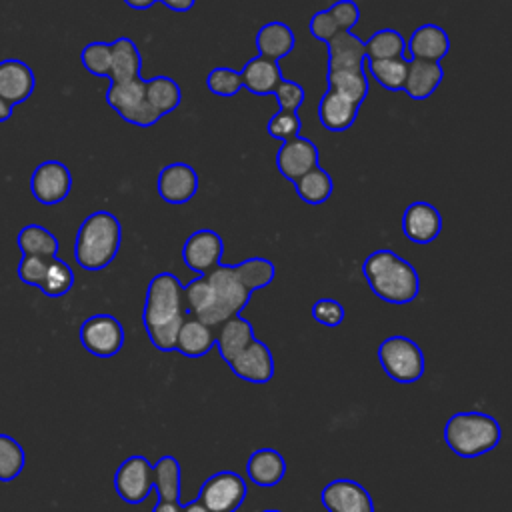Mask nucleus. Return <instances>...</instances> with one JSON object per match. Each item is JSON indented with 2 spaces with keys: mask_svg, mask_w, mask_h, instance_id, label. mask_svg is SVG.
<instances>
[{
  "mask_svg": "<svg viewBox=\"0 0 512 512\" xmlns=\"http://www.w3.org/2000/svg\"><path fill=\"white\" fill-rule=\"evenodd\" d=\"M186 314L188 308L184 300V286L178 276L172 272L154 274L146 290L142 322L156 350H174L176 334Z\"/></svg>",
  "mask_w": 512,
  "mask_h": 512,
  "instance_id": "f257e3e1",
  "label": "nucleus"
},
{
  "mask_svg": "<svg viewBox=\"0 0 512 512\" xmlns=\"http://www.w3.org/2000/svg\"><path fill=\"white\" fill-rule=\"evenodd\" d=\"M362 276L370 290L384 302L408 304L420 294L416 268L392 250H374L362 262Z\"/></svg>",
  "mask_w": 512,
  "mask_h": 512,
  "instance_id": "f03ea898",
  "label": "nucleus"
},
{
  "mask_svg": "<svg viewBox=\"0 0 512 512\" xmlns=\"http://www.w3.org/2000/svg\"><path fill=\"white\" fill-rule=\"evenodd\" d=\"M122 242V224L108 210H96L88 214L74 240V260L80 268L98 272L104 270L116 258Z\"/></svg>",
  "mask_w": 512,
  "mask_h": 512,
  "instance_id": "7ed1b4c3",
  "label": "nucleus"
},
{
  "mask_svg": "<svg viewBox=\"0 0 512 512\" xmlns=\"http://www.w3.org/2000/svg\"><path fill=\"white\" fill-rule=\"evenodd\" d=\"M444 444L460 458H478L502 440L500 424L484 412H456L444 424Z\"/></svg>",
  "mask_w": 512,
  "mask_h": 512,
  "instance_id": "20e7f679",
  "label": "nucleus"
},
{
  "mask_svg": "<svg viewBox=\"0 0 512 512\" xmlns=\"http://www.w3.org/2000/svg\"><path fill=\"white\" fill-rule=\"evenodd\" d=\"M206 278V302L196 316L204 324L220 326L230 316H236L250 300V290L238 278L234 266L218 264L214 270L204 274Z\"/></svg>",
  "mask_w": 512,
  "mask_h": 512,
  "instance_id": "39448f33",
  "label": "nucleus"
},
{
  "mask_svg": "<svg viewBox=\"0 0 512 512\" xmlns=\"http://www.w3.org/2000/svg\"><path fill=\"white\" fill-rule=\"evenodd\" d=\"M378 362L384 372L400 384L418 382L424 374L426 362L420 346L402 334L388 336L378 346Z\"/></svg>",
  "mask_w": 512,
  "mask_h": 512,
  "instance_id": "423d86ee",
  "label": "nucleus"
},
{
  "mask_svg": "<svg viewBox=\"0 0 512 512\" xmlns=\"http://www.w3.org/2000/svg\"><path fill=\"white\" fill-rule=\"evenodd\" d=\"M106 104L116 110V114L134 126L148 128L156 124L162 114L156 112L144 96V78L132 80H110L106 90Z\"/></svg>",
  "mask_w": 512,
  "mask_h": 512,
  "instance_id": "0eeeda50",
  "label": "nucleus"
},
{
  "mask_svg": "<svg viewBox=\"0 0 512 512\" xmlns=\"http://www.w3.org/2000/svg\"><path fill=\"white\" fill-rule=\"evenodd\" d=\"M248 496L246 480L234 470H220L208 476L198 492V500L210 512H236Z\"/></svg>",
  "mask_w": 512,
  "mask_h": 512,
  "instance_id": "6e6552de",
  "label": "nucleus"
},
{
  "mask_svg": "<svg viewBox=\"0 0 512 512\" xmlns=\"http://www.w3.org/2000/svg\"><path fill=\"white\" fill-rule=\"evenodd\" d=\"M80 342L84 350L98 358H110L124 346V328L110 314H94L80 324Z\"/></svg>",
  "mask_w": 512,
  "mask_h": 512,
  "instance_id": "1a4fd4ad",
  "label": "nucleus"
},
{
  "mask_svg": "<svg viewBox=\"0 0 512 512\" xmlns=\"http://www.w3.org/2000/svg\"><path fill=\"white\" fill-rule=\"evenodd\" d=\"M116 494L128 504H140L146 500L154 488V468L152 464L136 454L126 458L114 474Z\"/></svg>",
  "mask_w": 512,
  "mask_h": 512,
  "instance_id": "9d476101",
  "label": "nucleus"
},
{
  "mask_svg": "<svg viewBox=\"0 0 512 512\" xmlns=\"http://www.w3.org/2000/svg\"><path fill=\"white\" fill-rule=\"evenodd\" d=\"M70 190L72 174L68 166L58 160L40 162L30 176V192L44 206L60 204L70 194Z\"/></svg>",
  "mask_w": 512,
  "mask_h": 512,
  "instance_id": "9b49d317",
  "label": "nucleus"
},
{
  "mask_svg": "<svg viewBox=\"0 0 512 512\" xmlns=\"http://www.w3.org/2000/svg\"><path fill=\"white\" fill-rule=\"evenodd\" d=\"M224 252V242L212 228H200L192 232L182 246V262L196 274H208L214 270Z\"/></svg>",
  "mask_w": 512,
  "mask_h": 512,
  "instance_id": "f8f14e48",
  "label": "nucleus"
},
{
  "mask_svg": "<svg viewBox=\"0 0 512 512\" xmlns=\"http://www.w3.org/2000/svg\"><path fill=\"white\" fill-rule=\"evenodd\" d=\"M226 364L230 366L234 376L252 384H266L274 376L272 352L256 336Z\"/></svg>",
  "mask_w": 512,
  "mask_h": 512,
  "instance_id": "ddd939ff",
  "label": "nucleus"
},
{
  "mask_svg": "<svg viewBox=\"0 0 512 512\" xmlns=\"http://www.w3.org/2000/svg\"><path fill=\"white\" fill-rule=\"evenodd\" d=\"M198 172L186 162L166 164L156 178L158 196L168 204H186L198 192Z\"/></svg>",
  "mask_w": 512,
  "mask_h": 512,
  "instance_id": "4468645a",
  "label": "nucleus"
},
{
  "mask_svg": "<svg viewBox=\"0 0 512 512\" xmlns=\"http://www.w3.org/2000/svg\"><path fill=\"white\" fill-rule=\"evenodd\" d=\"M328 512H374V500L368 490L350 478L330 480L320 494Z\"/></svg>",
  "mask_w": 512,
  "mask_h": 512,
  "instance_id": "2eb2a0df",
  "label": "nucleus"
},
{
  "mask_svg": "<svg viewBox=\"0 0 512 512\" xmlns=\"http://www.w3.org/2000/svg\"><path fill=\"white\" fill-rule=\"evenodd\" d=\"M318 158H320L318 146L310 138L298 134L280 144L276 152V168L282 174V178L294 182L304 172L314 168L318 164Z\"/></svg>",
  "mask_w": 512,
  "mask_h": 512,
  "instance_id": "dca6fc26",
  "label": "nucleus"
},
{
  "mask_svg": "<svg viewBox=\"0 0 512 512\" xmlns=\"http://www.w3.org/2000/svg\"><path fill=\"white\" fill-rule=\"evenodd\" d=\"M402 232L414 244H430L442 232V216L424 200L410 202L402 214Z\"/></svg>",
  "mask_w": 512,
  "mask_h": 512,
  "instance_id": "f3484780",
  "label": "nucleus"
},
{
  "mask_svg": "<svg viewBox=\"0 0 512 512\" xmlns=\"http://www.w3.org/2000/svg\"><path fill=\"white\" fill-rule=\"evenodd\" d=\"M34 72L18 58L0 60V96L8 104L26 102L34 92Z\"/></svg>",
  "mask_w": 512,
  "mask_h": 512,
  "instance_id": "a211bd4d",
  "label": "nucleus"
},
{
  "mask_svg": "<svg viewBox=\"0 0 512 512\" xmlns=\"http://www.w3.org/2000/svg\"><path fill=\"white\" fill-rule=\"evenodd\" d=\"M448 52H450V36L442 26L434 22H426L418 26L406 40L408 58L440 62Z\"/></svg>",
  "mask_w": 512,
  "mask_h": 512,
  "instance_id": "6ab92c4d",
  "label": "nucleus"
},
{
  "mask_svg": "<svg viewBox=\"0 0 512 512\" xmlns=\"http://www.w3.org/2000/svg\"><path fill=\"white\" fill-rule=\"evenodd\" d=\"M444 80V68L440 62L408 58L406 78L402 90L416 102L430 98Z\"/></svg>",
  "mask_w": 512,
  "mask_h": 512,
  "instance_id": "aec40b11",
  "label": "nucleus"
},
{
  "mask_svg": "<svg viewBox=\"0 0 512 512\" xmlns=\"http://www.w3.org/2000/svg\"><path fill=\"white\" fill-rule=\"evenodd\" d=\"M358 110L360 106L350 98L338 94L332 88H326L318 102V120L328 132H344L356 122Z\"/></svg>",
  "mask_w": 512,
  "mask_h": 512,
  "instance_id": "412c9836",
  "label": "nucleus"
},
{
  "mask_svg": "<svg viewBox=\"0 0 512 512\" xmlns=\"http://www.w3.org/2000/svg\"><path fill=\"white\" fill-rule=\"evenodd\" d=\"M286 460L276 448H258L246 462V478L262 488H272L282 482Z\"/></svg>",
  "mask_w": 512,
  "mask_h": 512,
  "instance_id": "4be33fe9",
  "label": "nucleus"
},
{
  "mask_svg": "<svg viewBox=\"0 0 512 512\" xmlns=\"http://www.w3.org/2000/svg\"><path fill=\"white\" fill-rule=\"evenodd\" d=\"M242 74V88H246L250 94L266 96L272 94L274 88L280 84L282 70L276 60L264 58V56H252L240 70Z\"/></svg>",
  "mask_w": 512,
  "mask_h": 512,
  "instance_id": "5701e85b",
  "label": "nucleus"
},
{
  "mask_svg": "<svg viewBox=\"0 0 512 512\" xmlns=\"http://www.w3.org/2000/svg\"><path fill=\"white\" fill-rule=\"evenodd\" d=\"M212 348H214L212 328L202 320H198L196 316L186 314V318L178 328L174 350L186 358H200L208 354Z\"/></svg>",
  "mask_w": 512,
  "mask_h": 512,
  "instance_id": "b1692460",
  "label": "nucleus"
},
{
  "mask_svg": "<svg viewBox=\"0 0 512 512\" xmlns=\"http://www.w3.org/2000/svg\"><path fill=\"white\" fill-rule=\"evenodd\" d=\"M328 70L338 68H364L362 62L366 58L364 40L358 38L352 30L336 32L328 42Z\"/></svg>",
  "mask_w": 512,
  "mask_h": 512,
  "instance_id": "393cba45",
  "label": "nucleus"
},
{
  "mask_svg": "<svg viewBox=\"0 0 512 512\" xmlns=\"http://www.w3.org/2000/svg\"><path fill=\"white\" fill-rule=\"evenodd\" d=\"M296 46V36L294 30L282 22V20H272L260 26L256 32V48L258 54L270 60H280L288 56Z\"/></svg>",
  "mask_w": 512,
  "mask_h": 512,
  "instance_id": "a878e982",
  "label": "nucleus"
},
{
  "mask_svg": "<svg viewBox=\"0 0 512 512\" xmlns=\"http://www.w3.org/2000/svg\"><path fill=\"white\" fill-rule=\"evenodd\" d=\"M254 338L252 324L240 314L230 316L220 324L218 334L214 336V346L224 362H230L250 340Z\"/></svg>",
  "mask_w": 512,
  "mask_h": 512,
  "instance_id": "bb28decb",
  "label": "nucleus"
},
{
  "mask_svg": "<svg viewBox=\"0 0 512 512\" xmlns=\"http://www.w3.org/2000/svg\"><path fill=\"white\" fill-rule=\"evenodd\" d=\"M142 70V54L136 42L128 36H120L110 42V80H132Z\"/></svg>",
  "mask_w": 512,
  "mask_h": 512,
  "instance_id": "cd10ccee",
  "label": "nucleus"
},
{
  "mask_svg": "<svg viewBox=\"0 0 512 512\" xmlns=\"http://www.w3.org/2000/svg\"><path fill=\"white\" fill-rule=\"evenodd\" d=\"M144 96L156 112L166 116L180 106L182 88L174 78H170L166 74H156V76L144 80Z\"/></svg>",
  "mask_w": 512,
  "mask_h": 512,
  "instance_id": "c85d7f7f",
  "label": "nucleus"
},
{
  "mask_svg": "<svg viewBox=\"0 0 512 512\" xmlns=\"http://www.w3.org/2000/svg\"><path fill=\"white\" fill-rule=\"evenodd\" d=\"M366 76H370L378 86L390 92H398L404 86L406 78V68H408V58L398 56V58H364L362 62Z\"/></svg>",
  "mask_w": 512,
  "mask_h": 512,
  "instance_id": "c756f323",
  "label": "nucleus"
},
{
  "mask_svg": "<svg viewBox=\"0 0 512 512\" xmlns=\"http://www.w3.org/2000/svg\"><path fill=\"white\" fill-rule=\"evenodd\" d=\"M328 88L336 90L338 94L350 98L354 104L362 106L370 92V82L364 68H338L326 72Z\"/></svg>",
  "mask_w": 512,
  "mask_h": 512,
  "instance_id": "7c9ffc66",
  "label": "nucleus"
},
{
  "mask_svg": "<svg viewBox=\"0 0 512 512\" xmlns=\"http://www.w3.org/2000/svg\"><path fill=\"white\" fill-rule=\"evenodd\" d=\"M294 188L302 202H306L310 206H320L332 196L334 180L328 170H324L322 166L316 164L314 168L304 172L298 180H294Z\"/></svg>",
  "mask_w": 512,
  "mask_h": 512,
  "instance_id": "2f4dec72",
  "label": "nucleus"
},
{
  "mask_svg": "<svg viewBox=\"0 0 512 512\" xmlns=\"http://www.w3.org/2000/svg\"><path fill=\"white\" fill-rule=\"evenodd\" d=\"M18 248L22 256H42V258H52L58 254L60 242L58 238L44 226L40 224H26L18 232Z\"/></svg>",
  "mask_w": 512,
  "mask_h": 512,
  "instance_id": "473e14b6",
  "label": "nucleus"
},
{
  "mask_svg": "<svg viewBox=\"0 0 512 512\" xmlns=\"http://www.w3.org/2000/svg\"><path fill=\"white\" fill-rule=\"evenodd\" d=\"M154 492L158 500H180L182 468L174 456H162L154 466Z\"/></svg>",
  "mask_w": 512,
  "mask_h": 512,
  "instance_id": "72a5a7b5",
  "label": "nucleus"
},
{
  "mask_svg": "<svg viewBox=\"0 0 512 512\" xmlns=\"http://www.w3.org/2000/svg\"><path fill=\"white\" fill-rule=\"evenodd\" d=\"M366 46V58H398L406 56V40L404 36L394 28H380L364 40Z\"/></svg>",
  "mask_w": 512,
  "mask_h": 512,
  "instance_id": "f704fd0d",
  "label": "nucleus"
},
{
  "mask_svg": "<svg viewBox=\"0 0 512 512\" xmlns=\"http://www.w3.org/2000/svg\"><path fill=\"white\" fill-rule=\"evenodd\" d=\"M234 270H236L238 278L242 280V284L250 292L268 286L276 276L274 264L262 256H250V258L242 260L240 264H234Z\"/></svg>",
  "mask_w": 512,
  "mask_h": 512,
  "instance_id": "c9c22d12",
  "label": "nucleus"
},
{
  "mask_svg": "<svg viewBox=\"0 0 512 512\" xmlns=\"http://www.w3.org/2000/svg\"><path fill=\"white\" fill-rule=\"evenodd\" d=\"M74 284V272L70 268L68 262H64L58 256H52L48 260V268H46V276L42 280L40 290L48 296V298H60L64 296Z\"/></svg>",
  "mask_w": 512,
  "mask_h": 512,
  "instance_id": "e433bc0d",
  "label": "nucleus"
},
{
  "mask_svg": "<svg viewBox=\"0 0 512 512\" xmlns=\"http://www.w3.org/2000/svg\"><path fill=\"white\" fill-rule=\"evenodd\" d=\"M26 464L22 446L8 434H0V482H10L20 476Z\"/></svg>",
  "mask_w": 512,
  "mask_h": 512,
  "instance_id": "4c0bfd02",
  "label": "nucleus"
},
{
  "mask_svg": "<svg viewBox=\"0 0 512 512\" xmlns=\"http://www.w3.org/2000/svg\"><path fill=\"white\" fill-rule=\"evenodd\" d=\"M206 88L222 98H232L242 90V74L230 66H216L206 76Z\"/></svg>",
  "mask_w": 512,
  "mask_h": 512,
  "instance_id": "58836bf2",
  "label": "nucleus"
},
{
  "mask_svg": "<svg viewBox=\"0 0 512 512\" xmlns=\"http://www.w3.org/2000/svg\"><path fill=\"white\" fill-rule=\"evenodd\" d=\"M82 66L98 78H108L110 74V42H88L80 52Z\"/></svg>",
  "mask_w": 512,
  "mask_h": 512,
  "instance_id": "ea45409f",
  "label": "nucleus"
},
{
  "mask_svg": "<svg viewBox=\"0 0 512 512\" xmlns=\"http://www.w3.org/2000/svg\"><path fill=\"white\" fill-rule=\"evenodd\" d=\"M300 128H302V120H300L298 112L278 110L266 122V134L280 140V142H286V140L298 136Z\"/></svg>",
  "mask_w": 512,
  "mask_h": 512,
  "instance_id": "a19ab883",
  "label": "nucleus"
},
{
  "mask_svg": "<svg viewBox=\"0 0 512 512\" xmlns=\"http://www.w3.org/2000/svg\"><path fill=\"white\" fill-rule=\"evenodd\" d=\"M272 94L278 102V110H286V112H298V108L304 104V98H306L304 88L298 82L288 78H282Z\"/></svg>",
  "mask_w": 512,
  "mask_h": 512,
  "instance_id": "79ce46f5",
  "label": "nucleus"
},
{
  "mask_svg": "<svg viewBox=\"0 0 512 512\" xmlns=\"http://www.w3.org/2000/svg\"><path fill=\"white\" fill-rule=\"evenodd\" d=\"M312 318L324 326H340L344 320V306L334 298H320L312 304Z\"/></svg>",
  "mask_w": 512,
  "mask_h": 512,
  "instance_id": "37998d69",
  "label": "nucleus"
},
{
  "mask_svg": "<svg viewBox=\"0 0 512 512\" xmlns=\"http://www.w3.org/2000/svg\"><path fill=\"white\" fill-rule=\"evenodd\" d=\"M48 260L50 258H42V256H22V260L18 262V278L28 286L40 288L46 276Z\"/></svg>",
  "mask_w": 512,
  "mask_h": 512,
  "instance_id": "c03bdc74",
  "label": "nucleus"
},
{
  "mask_svg": "<svg viewBox=\"0 0 512 512\" xmlns=\"http://www.w3.org/2000/svg\"><path fill=\"white\" fill-rule=\"evenodd\" d=\"M338 30H352L360 22V6L354 0H338L328 6Z\"/></svg>",
  "mask_w": 512,
  "mask_h": 512,
  "instance_id": "a18cd8bd",
  "label": "nucleus"
},
{
  "mask_svg": "<svg viewBox=\"0 0 512 512\" xmlns=\"http://www.w3.org/2000/svg\"><path fill=\"white\" fill-rule=\"evenodd\" d=\"M308 30H310V34H312L316 40H320V42H324V44H326L336 32H340L328 8L316 10V12L312 14V18H310V22H308Z\"/></svg>",
  "mask_w": 512,
  "mask_h": 512,
  "instance_id": "49530a36",
  "label": "nucleus"
},
{
  "mask_svg": "<svg viewBox=\"0 0 512 512\" xmlns=\"http://www.w3.org/2000/svg\"><path fill=\"white\" fill-rule=\"evenodd\" d=\"M158 2H162L172 12H188L196 4V0H158Z\"/></svg>",
  "mask_w": 512,
  "mask_h": 512,
  "instance_id": "de8ad7c7",
  "label": "nucleus"
},
{
  "mask_svg": "<svg viewBox=\"0 0 512 512\" xmlns=\"http://www.w3.org/2000/svg\"><path fill=\"white\" fill-rule=\"evenodd\" d=\"M152 512H182L180 500H158Z\"/></svg>",
  "mask_w": 512,
  "mask_h": 512,
  "instance_id": "09e8293b",
  "label": "nucleus"
},
{
  "mask_svg": "<svg viewBox=\"0 0 512 512\" xmlns=\"http://www.w3.org/2000/svg\"><path fill=\"white\" fill-rule=\"evenodd\" d=\"M128 8H132V10H148V8H152L158 0H122Z\"/></svg>",
  "mask_w": 512,
  "mask_h": 512,
  "instance_id": "8fccbe9b",
  "label": "nucleus"
},
{
  "mask_svg": "<svg viewBox=\"0 0 512 512\" xmlns=\"http://www.w3.org/2000/svg\"><path fill=\"white\" fill-rule=\"evenodd\" d=\"M182 512H210V510L196 498V500H190V502L182 504Z\"/></svg>",
  "mask_w": 512,
  "mask_h": 512,
  "instance_id": "3c124183",
  "label": "nucleus"
},
{
  "mask_svg": "<svg viewBox=\"0 0 512 512\" xmlns=\"http://www.w3.org/2000/svg\"><path fill=\"white\" fill-rule=\"evenodd\" d=\"M12 104H8L2 96H0V122H6L12 116Z\"/></svg>",
  "mask_w": 512,
  "mask_h": 512,
  "instance_id": "603ef678",
  "label": "nucleus"
},
{
  "mask_svg": "<svg viewBox=\"0 0 512 512\" xmlns=\"http://www.w3.org/2000/svg\"><path fill=\"white\" fill-rule=\"evenodd\" d=\"M262 512H282V510H276V508H266V510H262Z\"/></svg>",
  "mask_w": 512,
  "mask_h": 512,
  "instance_id": "864d4df0",
  "label": "nucleus"
}]
</instances>
